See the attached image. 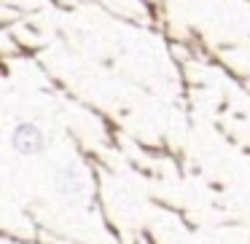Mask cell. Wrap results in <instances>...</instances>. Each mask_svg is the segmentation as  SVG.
<instances>
[{"label":"cell","instance_id":"obj_1","mask_svg":"<svg viewBox=\"0 0 250 244\" xmlns=\"http://www.w3.org/2000/svg\"><path fill=\"white\" fill-rule=\"evenodd\" d=\"M11 145H14V150L22 153V156H35V153H41L46 148V137L35 124L24 121V124H19L17 129L11 131Z\"/></svg>","mask_w":250,"mask_h":244},{"label":"cell","instance_id":"obj_2","mask_svg":"<svg viewBox=\"0 0 250 244\" xmlns=\"http://www.w3.org/2000/svg\"><path fill=\"white\" fill-rule=\"evenodd\" d=\"M60 188H62V193H67V196L81 193V172H78V169H62L60 172Z\"/></svg>","mask_w":250,"mask_h":244}]
</instances>
